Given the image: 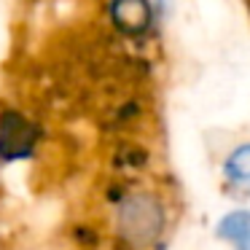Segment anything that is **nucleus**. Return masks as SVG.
Returning <instances> with one entry per match:
<instances>
[{
  "instance_id": "1",
  "label": "nucleus",
  "mask_w": 250,
  "mask_h": 250,
  "mask_svg": "<svg viewBox=\"0 0 250 250\" xmlns=\"http://www.w3.org/2000/svg\"><path fill=\"white\" fill-rule=\"evenodd\" d=\"M218 237L229 239L237 250H250V212H234L223 218L218 226Z\"/></svg>"
},
{
  "instance_id": "2",
  "label": "nucleus",
  "mask_w": 250,
  "mask_h": 250,
  "mask_svg": "<svg viewBox=\"0 0 250 250\" xmlns=\"http://www.w3.org/2000/svg\"><path fill=\"white\" fill-rule=\"evenodd\" d=\"M229 175H231V180H248L250 183V148H242L231 156Z\"/></svg>"
}]
</instances>
